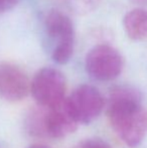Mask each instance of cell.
Returning a JSON list of instances; mask_svg holds the SVG:
<instances>
[{"instance_id":"cell-8","label":"cell","mask_w":147,"mask_h":148,"mask_svg":"<svg viewBox=\"0 0 147 148\" xmlns=\"http://www.w3.org/2000/svg\"><path fill=\"white\" fill-rule=\"evenodd\" d=\"M123 27L127 36L134 41L147 39V9L134 8L123 18Z\"/></svg>"},{"instance_id":"cell-6","label":"cell","mask_w":147,"mask_h":148,"mask_svg":"<svg viewBox=\"0 0 147 148\" xmlns=\"http://www.w3.org/2000/svg\"><path fill=\"white\" fill-rule=\"evenodd\" d=\"M79 123L74 117L67 98L57 105L43 108V132L44 138L61 139L72 134Z\"/></svg>"},{"instance_id":"cell-5","label":"cell","mask_w":147,"mask_h":148,"mask_svg":"<svg viewBox=\"0 0 147 148\" xmlns=\"http://www.w3.org/2000/svg\"><path fill=\"white\" fill-rule=\"evenodd\" d=\"M68 104L79 124H90L99 117L105 106L101 92L91 85H81L74 90Z\"/></svg>"},{"instance_id":"cell-11","label":"cell","mask_w":147,"mask_h":148,"mask_svg":"<svg viewBox=\"0 0 147 148\" xmlns=\"http://www.w3.org/2000/svg\"><path fill=\"white\" fill-rule=\"evenodd\" d=\"M18 2L19 0H0V14L11 10L17 5Z\"/></svg>"},{"instance_id":"cell-12","label":"cell","mask_w":147,"mask_h":148,"mask_svg":"<svg viewBox=\"0 0 147 148\" xmlns=\"http://www.w3.org/2000/svg\"><path fill=\"white\" fill-rule=\"evenodd\" d=\"M27 148H49V147L46 146V145H43V144H34Z\"/></svg>"},{"instance_id":"cell-1","label":"cell","mask_w":147,"mask_h":148,"mask_svg":"<svg viewBox=\"0 0 147 148\" xmlns=\"http://www.w3.org/2000/svg\"><path fill=\"white\" fill-rule=\"evenodd\" d=\"M107 114L114 132L126 145L135 147L142 142L147 133V111L139 90L128 85L114 87L109 94Z\"/></svg>"},{"instance_id":"cell-2","label":"cell","mask_w":147,"mask_h":148,"mask_svg":"<svg viewBox=\"0 0 147 148\" xmlns=\"http://www.w3.org/2000/svg\"><path fill=\"white\" fill-rule=\"evenodd\" d=\"M44 31L53 60L59 64H67L75 49V27L71 18L61 10H51L44 18Z\"/></svg>"},{"instance_id":"cell-10","label":"cell","mask_w":147,"mask_h":148,"mask_svg":"<svg viewBox=\"0 0 147 148\" xmlns=\"http://www.w3.org/2000/svg\"><path fill=\"white\" fill-rule=\"evenodd\" d=\"M73 148H111V146L100 138H91L78 143Z\"/></svg>"},{"instance_id":"cell-3","label":"cell","mask_w":147,"mask_h":148,"mask_svg":"<svg viewBox=\"0 0 147 148\" xmlns=\"http://www.w3.org/2000/svg\"><path fill=\"white\" fill-rule=\"evenodd\" d=\"M67 82L63 73L53 68H42L30 82V92L39 107L51 108L66 99Z\"/></svg>"},{"instance_id":"cell-4","label":"cell","mask_w":147,"mask_h":148,"mask_svg":"<svg viewBox=\"0 0 147 148\" xmlns=\"http://www.w3.org/2000/svg\"><path fill=\"white\" fill-rule=\"evenodd\" d=\"M123 57L114 47L106 43L90 49L85 60V68L89 76L100 82H109L122 73Z\"/></svg>"},{"instance_id":"cell-9","label":"cell","mask_w":147,"mask_h":148,"mask_svg":"<svg viewBox=\"0 0 147 148\" xmlns=\"http://www.w3.org/2000/svg\"><path fill=\"white\" fill-rule=\"evenodd\" d=\"M66 7L76 14H88L95 10L101 0H62Z\"/></svg>"},{"instance_id":"cell-7","label":"cell","mask_w":147,"mask_h":148,"mask_svg":"<svg viewBox=\"0 0 147 148\" xmlns=\"http://www.w3.org/2000/svg\"><path fill=\"white\" fill-rule=\"evenodd\" d=\"M30 92V81L21 68L11 62H0V97L19 102Z\"/></svg>"},{"instance_id":"cell-13","label":"cell","mask_w":147,"mask_h":148,"mask_svg":"<svg viewBox=\"0 0 147 148\" xmlns=\"http://www.w3.org/2000/svg\"><path fill=\"white\" fill-rule=\"evenodd\" d=\"M132 2L134 3H137V4H146L147 3V0H131Z\"/></svg>"}]
</instances>
